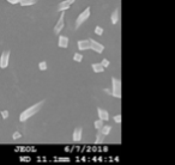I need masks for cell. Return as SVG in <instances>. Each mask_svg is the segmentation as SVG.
Returning <instances> with one entry per match:
<instances>
[{
	"label": "cell",
	"mask_w": 175,
	"mask_h": 165,
	"mask_svg": "<svg viewBox=\"0 0 175 165\" xmlns=\"http://www.w3.org/2000/svg\"><path fill=\"white\" fill-rule=\"evenodd\" d=\"M10 61V50H4L1 56H0V68H6L8 66Z\"/></svg>",
	"instance_id": "5b68a950"
},
{
	"label": "cell",
	"mask_w": 175,
	"mask_h": 165,
	"mask_svg": "<svg viewBox=\"0 0 175 165\" xmlns=\"http://www.w3.org/2000/svg\"><path fill=\"white\" fill-rule=\"evenodd\" d=\"M20 136H22V135H20V133H19V132H14V133H13V135H12V138H13L14 140H16V139H19Z\"/></svg>",
	"instance_id": "cb8c5ba5"
},
{
	"label": "cell",
	"mask_w": 175,
	"mask_h": 165,
	"mask_svg": "<svg viewBox=\"0 0 175 165\" xmlns=\"http://www.w3.org/2000/svg\"><path fill=\"white\" fill-rule=\"evenodd\" d=\"M83 60V55L80 54V53H76L74 55H73V61H76V62H80Z\"/></svg>",
	"instance_id": "2e32d148"
},
{
	"label": "cell",
	"mask_w": 175,
	"mask_h": 165,
	"mask_svg": "<svg viewBox=\"0 0 175 165\" xmlns=\"http://www.w3.org/2000/svg\"><path fill=\"white\" fill-rule=\"evenodd\" d=\"M93 126H95V128H96V129H98V130H99V129H101V128L103 127V121L98 118L97 121H95V123H93Z\"/></svg>",
	"instance_id": "e0dca14e"
},
{
	"label": "cell",
	"mask_w": 175,
	"mask_h": 165,
	"mask_svg": "<svg viewBox=\"0 0 175 165\" xmlns=\"http://www.w3.org/2000/svg\"><path fill=\"white\" fill-rule=\"evenodd\" d=\"M90 13H91V10H90V7H86L78 17H77V19H76V29H78L89 17H90Z\"/></svg>",
	"instance_id": "3957f363"
},
{
	"label": "cell",
	"mask_w": 175,
	"mask_h": 165,
	"mask_svg": "<svg viewBox=\"0 0 175 165\" xmlns=\"http://www.w3.org/2000/svg\"><path fill=\"white\" fill-rule=\"evenodd\" d=\"M111 86H113V90L110 91V94L114 96L115 98H121V81L113 77L111 78Z\"/></svg>",
	"instance_id": "7a4b0ae2"
},
{
	"label": "cell",
	"mask_w": 175,
	"mask_h": 165,
	"mask_svg": "<svg viewBox=\"0 0 175 165\" xmlns=\"http://www.w3.org/2000/svg\"><path fill=\"white\" fill-rule=\"evenodd\" d=\"M119 14H120V10L119 8H115L110 16V22L111 24H116L119 22Z\"/></svg>",
	"instance_id": "7c38bea8"
},
{
	"label": "cell",
	"mask_w": 175,
	"mask_h": 165,
	"mask_svg": "<svg viewBox=\"0 0 175 165\" xmlns=\"http://www.w3.org/2000/svg\"><path fill=\"white\" fill-rule=\"evenodd\" d=\"M97 115H98V118L102 120V121H108L109 120V112L102 108H97Z\"/></svg>",
	"instance_id": "ba28073f"
},
{
	"label": "cell",
	"mask_w": 175,
	"mask_h": 165,
	"mask_svg": "<svg viewBox=\"0 0 175 165\" xmlns=\"http://www.w3.org/2000/svg\"><path fill=\"white\" fill-rule=\"evenodd\" d=\"M82 136H83V129H82V127H77L74 129V132H73V135H72L73 141H76V142L80 141L82 140Z\"/></svg>",
	"instance_id": "9c48e42d"
},
{
	"label": "cell",
	"mask_w": 175,
	"mask_h": 165,
	"mask_svg": "<svg viewBox=\"0 0 175 165\" xmlns=\"http://www.w3.org/2000/svg\"><path fill=\"white\" fill-rule=\"evenodd\" d=\"M113 118H114V122H116V123H120L121 122V115L120 114L119 115H115Z\"/></svg>",
	"instance_id": "603a6c76"
},
{
	"label": "cell",
	"mask_w": 175,
	"mask_h": 165,
	"mask_svg": "<svg viewBox=\"0 0 175 165\" xmlns=\"http://www.w3.org/2000/svg\"><path fill=\"white\" fill-rule=\"evenodd\" d=\"M6 1H8V2L12 4V5H16V4H19V2H20V0H6Z\"/></svg>",
	"instance_id": "d4e9b609"
},
{
	"label": "cell",
	"mask_w": 175,
	"mask_h": 165,
	"mask_svg": "<svg viewBox=\"0 0 175 165\" xmlns=\"http://www.w3.org/2000/svg\"><path fill=\"white\" fill-rule=\"evenodd\" d=\"M38 68H40L41 71H46V69H47V62H46V61H41V62L38 63Z\"/></svg>",
	"instance_id": "ac0fdd59"
},
{
	"label": "cell",
	"mask_w": 175,
	"mask_h": 165,
	"mask_svg": "<svg viewBox=\"0 0 175 165\" xmlns=\"http://www.w3.org/2000/svg\"><path fill=\"white\" fill-rule=\"evenodd\" d=\"M103 139H104V134H103V133H101V132H99V133H97V134H96V141H97V142L103 141Z\"/></svg>",
	"instance_id": "d6986e66"
},
{
	"label": "cell",
	"mask_w": 175,
	"mask_h": 165,
	"mask_svg": "<svg viewBox=\"0 0 175 165\" xmlns=\"http://www.w3.org/2000/svg\"><path fill=\"white\" fill-rule=\"evenodd\" d=\"M91 68L95 73H103L104 72V67L102 66V63H98V62H95L91 65Z\"/></svg>",
	"instance_id": "4fadbf2b"
},
{
	"label": "cell",
	"mask_w": 175,
	"mask_h": 165,
	"mask_svg": "<svg viewBox=\"0 0 175 165\" xmlns=\"http://www.w3.org/2000/svg\"><path fill=\"white\" fill-rule=\"evenodd\" d=\"M43 104H44V100H40V102H37L36 104H34V105L29 106L28 109H25L24 111H22V114L19 115V121H20V122H25V121H28L31 116L36 115V114L42 109Z\"/></svg>",
	"instance_id": "6da1fadb"
},
{
	"label": "cell",
	"mask_w": 175,
	"mask_h": 165,
	"mask_svg": "<svg viewBox=\"0 0 175 165\" xmlns=\"http://www.w3.org/2000/svg\"><path fill=\"white\" fill-rule=\"evenodd\" d=\"M77 44H78V49L79 50H88V49H90V41L89 39L78 41Z\"/></svg>",
	"instance_id": "30bf717a"
},
{
	"label": "cell",
	"mask_w": 175,
	"mask_h": 165,
	"mask_svg": "<svg viewBox=\"0 0 175 165\" xmlns=\"http://www.w3.org/2000/svg\"><path fill=\"white\" fill-rule=\"evenodd\" d=\"M74 1H76V0H64V1H61V2L58 5V11H59V12L66 11L67 8L71 7V5H72Z\"/></svg>",
	"instance_id": "52a82bcc"
},
{
	"label": "cell",
	"mask_w": 175,
	"mask_h": 165,
	"mask_svg": "<svg viewBox=\"0 0 175 165\" xmlns=\"http://www.w3.org/2000/svg\"><path fill=\"white\" fill-rule=\"evenodd\" d=\"M68 37L67 36H59V41H58V45L60 48H67L68 47Z\"/></svg>",
	"instance_id": "8fae6325"
},
{
	"label": "cell",
	"mask_w": 175,
	"mask_h": 165,
	"mask_svg": "<svg viewBox=\"0 0 175 165\" xmlns=\"http://www.w3.org/2000/svg\"><path fill=\"white\" fill-rule=\"evenodd\" d=\"M37 0H20V6H31L34 4H36Z\"/></svg>",
	"instance_id": "9a60e30c"
},
{
	"label": "cell",
	"mask_w": 175,
	"mask_h": 165,
	"mask_svg": "<svg viewBox=\"0 0 175 165\" xmlns=\"http://www.w3.org/2000/svg\"><path fill=\"white\" fill-rule=\"evenodd\" d=\"M64 26H65V11H62L61 12V16H60V18H59V20H58V23L55 24V26H54V33L55 35H59L60 32H61V30L64 29Z\"/></svg>",
	"instance_id": "277c9868"
},
{
	"label": "cell",
	"mask_w": 175,
	"mask_h": 165,
	"mask_svg": "<svg viewBox=\"0 0 175 165\" xmlns=\"http://www.w3.org/2000/svg\"><path fill=\"white\" fill-rule=\"evenodd\" d=\"M101 63H102V66L105 68V67H109V65H110V62H109V60H107V59H103L102 61H101Z\"/></svg>",
	"instance_id": "44dd1931"
},
{
	"label": "cell",
	"mask_w": 175,
	"mask_h": 165,
	"mask_svg": "<svg viewBox=\"0 0 175 165\" xmlns=\"http://www.w3.org/2000/svg\"><path fill=\"white\" fill-rule=\"evenodd\" d=\"M99 132H101V133H103L104 135H108V134L111 132V126H109V124H107V126H103V127L99 129Z\"/></svg>",
	"instance_id": "5bb4252c"
},
{
	"label": "cell",
	"mask_w": 175,
	"mask_h": 165,
	"mask_svg": "<svg viewBox=\"0 0 175 165\" xmlns=\"http://www.w3.org/2000/svg\"><path fill=\"white\" fill-rule=\"evenodd\" d=\"M95 33H96V35H98V36L103 35V29H102L99 25H98V26H96V28H95Z\"/></svg>",
	"instance_id": "ffe728a7"
},
{
	"label": "cell",
	"mask_w": 175,
	"mask_h": 165,
	"mask_svg": "<svg viewBox=\"0 0 175 165\" xmlns=\"http://www.w3.org/2000/svg\"><path fill=\"white\" fill-rule=\"evenodd\" d=\"M89 41H90V49H92L93 51L101 54V53L104 50V45L101 44L99 42H97V41H95V39H92V38H90Z\"/></svg>",
	"instance_id": "8992f818"
},
{
	"label": "cell",
	"mask_w": 175,
	"mask_h": 165,
	"mask_svg": "<svg viewBox=\"0 0 175 165\" xmlns=\"http://www.w3.org/2000/svg\"><path fill=\"white\" fill-rule=\"evenodd\" d=\"M1 117H2L4 120H6V118L8 117V111H7V110H2V111H1Z\"/></svg>",
	"instance_id": "7402d4cb"
}]
</instances>
